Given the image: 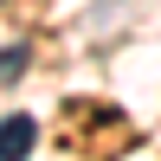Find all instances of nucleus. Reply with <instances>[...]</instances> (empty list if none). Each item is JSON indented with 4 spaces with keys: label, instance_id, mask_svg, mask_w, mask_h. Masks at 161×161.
I'll list each match as a JSON object with an SVG mask.
<instances>
[{
    "label": "nucleus",
    "instance_id": "obj_1",
    "mask_svg": "<svg viewBox=\"0 0 161 161\" xmlns=\"http://www.w3.org/2000/svg\"><path fill=\"white\" fill-rule=\"evenodd\" d=\"M32 142H39V123H32L26 110L0 116V161H26V155H32Z\"/></svg>",
    "mask_w": 161,
    "mask_h": 161
},
{
    "label": "nucleus",
    "instance_id": "obj_2",
    "mask_svg": "<svg viewBox=\"0 0 161 161\" xmlns=\"http://www.w3.org/2000/svg\"><path fill=\"white\" fill-rule=\"evenodd\" d=\"M26 71V45H13V52H0V84H7V77H19Z\"/></svg>",
    "mask_w": 161,
    "mask_h": 161
}]
</instances>
